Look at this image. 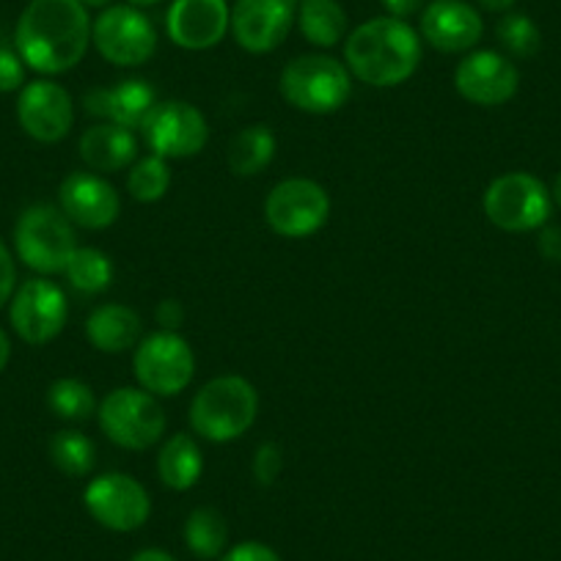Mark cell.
Instances as JSON below:
<instances>
[{
	"label": "cell",
	"instance_id": "1",
	"mask_svg": "<svg viewBox=\"0 0 561 561\" xmlns=\"http://www.w3.org/2000/svg\"><path fill=\"white\" fill-rule=\"evenodd\" d=\"M14 45L34 72L47 78L69 72L89 53V9L80 0H31L18 20Z\"/></svg>",
	"mask_w": 561,
	"mask_h": 561
},
{
	"label": "cell",
	"instance_id": "2",
	"mask_svg": "<svg viewBox=\"0 0 561 561\" xmlns=\"http://www.w3.org/2000/svg\"><path fill=\"white\" fill-rule=\"evenodd\" d=\"M421 36L408 20L375 18L358 25L344 42L350 75L371 89L408 83L421 64Z\"/></svg>",
	"mask_w": 561,
	"mask_h": 561
},
{
	"label": "cell",
	"instance_id": "3",
	"mask_svg": "<svg viewBox=\"0 0 561 561\" xmlns=\"http://www.w3.org/2000/svg\"><path fill=\"white\" fill-rule=\"evenodd\" d=\"M259 419V391L240 375H220L204 382L191 402L193 433L209 444H231L248 435Z\"/></svg>",
	"mask_w": 561,
	"mask_h": 561
},
{
	"label": "cell",
	"instance_id": "4",
	"mask_svg": "<svg viewBox=\"0 0 561 561\" xmlns=\"http://www.w3.org/2000/svg\"><path fill=\"white\" fill-rule=\"evenodd\" d=\"M278 91L295 111L328 116V113L342 111L353 96V75L347 64L336 61L333 56L309 53V56L293 58L284 67Z\"/></svg>",
	"mask_w": 561,
	"mask_h": 561
},
{
	"label": "cell",
	"instance_id": "5",
	"mask_svg": "<svg viewBox=\"0 0 561 561\" xmlns=\"http://www.w3.org/2000/svg\"><path fill=\"white\" fill-rule=\"evenodd\" d=\"M96 424L118 449L147 451L165 438L169 415L160 399L144 388L118 386L96 408Z\"/></svg>",
	"mask_w": 561,
	"mask_h": 561
},
{
	"label": "cell",
	"instance_id": "6",
	"mask_svg": "<svg viewBox=\"0 0 561 561\" xmlns=\"http://www.w3.org/2000/svg\"><path fill=\"white\" fill-rule=\"evenodd\" d=\"M14 251L25 267L39 275H58L67 270L78 251L75 224L53 204H34L20 215L14 226Z\"/></svg>",
	"mask_w": 561,
	"mask_h": 561
},
{
	"label": "cell",
	"instance_id": "7",
	"mask_svg": "<svg viewBox=\"0 0 561 561\" xmlns=\"http://www.w3.org/2000/svg\"><path fill=\"white\" fill-rule=\"evenodd\" d=\"M482 209L490 224L510 234H523V231H537L548 224L553 198L528 171H510V174L495 176L482 196Z\"/></svg>",
	"mask_w": 561,
	"mask_h": 561
},
{
	"label": "cell",
	"instance_id": "8",
	"mask_svg": "<svg viewBox=\"0 0 561 561\" xmlns=\"http://www.w3.org/2000/svg\"><path fill=\"white\" fill-rule=\"evenodd\" d=\"M133 371L138 388L152 397H180L196 377V355L176 331H154L135 347Z\"/></svg>",
	"mask_w": 561,
	"mask_h": 561
},
{
	"label": "cell",
	"instance_id": "9",
	"mask_svg": "<svg viewBox=\"0 0 561 561\" xmlns=\"http://www.w3.org/2000/svg\"><path fill=\"white\" fill-rule=\"evenodd\" d=\"M331 218V196L309 176H289L273 185L264 198V220L284 240H306Z\"/></svg>",
	"mask_w": 561,
	"mask_h": 561
},
{
	"label": "cell",
	"instance_id": "10",
	"mask_svg": "<svg viewBox=\"0 0 561 561\" xmlns=\"http://www.w3.org/2000/svg\"><path fill=\"white\" fill-rule=\"evenodd\" d=\"M140 138L149 152L163 160L196 158L209 144L207 116L185 100L158 102L140 124Z\"/></svg>",
	"mask_w": 561,
	"mask_h": 561
},
{
	"label": "cell",
	"instance_id": "11",
	"mask_svg": "<svg viewBox=\"0 0 561 561\" xmlns=\"http://www.w3.org/2000/svg\"><path fill=\"white\" fill-rule=\"evenodd\" d=\"M96 53L113 67H144L158 53V31L138 7H107L91 23Z\"/></svg>",
	"mask_w": 561,
	"mask_h": 561
},
{
	"label": "cell",
	"instance_id": "12",
	"mask_svg": "<svg viewBox=\"0 0 561 561\" xmlns=\"http://www.w3.org/2000/svg\"><path fill=\"white\" fill-rule=\"evenodd\" d=\"M9 320L14 333L31 347L56 342L69 320L67 293L45 275L23 280L9 300Z\"/></svg>",
	"mask_w": 561,
	"mask_h": 561
},
{
	"label": "cell",
	"instance_id": "13",
	"mask_svg": "<svg viewBox=\"0 0 561 561\" xmlns=\"http://www.w3.org/2000/svg\"><path fill=\"white\" fill-rule=\"evenodd\" d=\"M83 504L89 515L102 528L116 534L138 531L147 526L152 515V495L144 484L129 473H100L89 482L83 493Z\"/></svg>",
	"mask_w": 561,
	"mask_h": 561
},
{
	"label": "cell",
	"instance_id": "14",
	"mask_svg": "<svg viewBox=\"0 0 561 561\" xmlns=\"http://www.w3.org/2000/svg\"><path fill=\"white\" fill-rule=\"evenodd\" d=\"M300 0H237L231 9V36L253 56H264L284 45L298 20Z\"/></svg>",
	"mask_w": 561,
	"mask_h": 561
},
{
	"label": "cell",
	"instance_id": "15",
	"mask_svg": "<svg viewBox=\"0 0 561 561\" xmlns=\"http://www.w3.org/2000/svg\"><path fill=\"white\" fill-rule=\"evenodd\" d=\"M455 89L466 102L479 107H499L520 89L515 61L499 50L466 53L455 69Z\"/></svg>",
	"mask_w": 561,
	"mask_h": 561
},
{
	"label": "cell",
	"instance_id": "16",
	"mask_svg": "<svg viewBox=\"0 0 561 561\" xmlns=\"http://www.w3.org/2000/svg\"><path fill=\"white\" fill-rule=\"evenodd\" d=\"M18 122L36 144H58L72 133V96L61 83L50 78L25 83L18 100Z\"/></svg>",
	"mask_w": 561,
	"mask_h": 561
},
{
	"label": "cell",
	"instance_id": "17",
	"mask_svg": "<svg viewBox=\"0 0 561 561\" xmlns=\"http://www.w3.org/2000/svg\"><path fill=\"white\" fill-rule=\"evenodd\" d=\"M58 207L78 229L105 231L122 215V196L102 174L72 171L58 185Z\"/></svg>",
	"mask_w": 561,
	"mask_h": 561
},
{
	"label": "cell",
	"instance_id": "18",
	"mask_svg": "<svg viewBox=\"0 0 561 561\" xmlns=\"http://www.w3.org/2000/svg\"><path fill=\"white\" fill-rule=\"evenodd\" d=\"M231 28L226 0H174L165 14L169 39L182 50H209L220 45Z\"/></svg>",
	"mask_w": 561,
	"mask_h": 561
},
{
	"label": "cell",
	"instance_id": "19",
	"mask_svg": "<svg viewBox=\"0 0 561 561\" xmlns=\"http://www.w3.org/2000/svg\"><path fill=\"white\" fill-rule=\"evenodd\" d=\"M482 34V18L466 0H433L421 12V39L446 56L471 53Z\"/></svg>",
	"mask_w": 561,
	"mask_h": 561
},
{
	"label": "cell",
	"instance_id": "20",
	"mask_svg": "<svg viewBox=\"0 0 561 561\" xmlns=\"http://www.w3.org/2000/svg\"><path fill=\"white\" fill-rule=\"evenodd\" d=\"M158 105V91L144 78H124L116 85H94L83 94V111L96 122L140 129L147 113Z\"/></svg>",
	"mask_w": 561,
	"mask_h": 561
},
{
	"label": "cell",
	"instance_id": "21",
	"mask_svg": "<svg viewBox=\"0 0 561 561\" xmlns=\"http://www.w3.org/2000/svg\"><path fill=\"white\" fill-rule=\"evenodd\" d=\"M78 154L85 169L94 174H116L138 160V135L135 129L118 124L96 122L80 135Z\"/></svg>",
	"mask_w": 561,
	"mask_h": 561
},
{
	"label": "cell",
	"instance_id": "22",
	"mask_svg": "<svg viewBox=\"0 0 561 561\" xmlns=\"http://www.w3.org/2000/svg\"><path fill=\"white\" fill-rule=\"evenodd\" d=\"M85 339L96 353H129L144 339V320L133 306L102 304L85 320Z\"/></svg>",
	"mask_w": 561,
	"mask_h": 561
},
{
	"label": "cell",
	"instance_id": "23",
	"mask_svg": "<svg viewBox=\"0 0 561 561\" xmlns=\"http://www.w3.org/2000/svg\"><path fill=\"white\" fill-rule=\"evenodd\" d=\"M204 473V455L191 433H174L163 440L158 455V477L163 488L174 493H187L198 484Z\"/></svg>",
	"mask_w": 561,
	"mask_h": 561
},
{
	"label": "cell",
	"instance_id": "24",
	"mask_svg": "<svg viewBox=\"0 0 561 561\" xmlns=\"http://www.w3.org/2000/svg\"><path fill=\"white\" fill-rule=\"evenodd\" d=\"M278 138L267 124H248L240 133L231 135L226 149V163L234 176H256L273 163Z\"/></svg>",
	"mask_w": 561,
	"mask_h": 561
},
{
	"label": "cell",
	"instance_id": "25",
	"mask_svg": "<svg viewBox=\"0 0 561 561\" xmlns=\"http://www.w3.org/2000/svg\"><path fill=\"white\" fill-rule=\"evenodd\" d=\"M298 28L309 45L331 50L347 36V12L339 0H300Z\"/></svg>",
	"mask_w": 561,
	"mask_h": 561
},
{
	"label": "cell",
	"instance_id": "26",
	"mask_svg": "<svg viewBox=\"0 0 561 561\" xmlns=\"http://www.w3.org/2000/svg\"><path fill=\"white\" fill-rule=\"evenodd\" d=\"M182 537H185V548L196 559H220L226 553V548H229V523L213 506H198V510H193L187 515Z\"/></svg>",
	"mask_w": 561,
	"mask_h": 561
},
{
	"label": "cell",
	"instance_id": "27",
	"mask_svg": "<svg viewBox=\"0 0 561 561\" xmlns=\"http://www.w3.org/2000/svg\"><path fill=\"white\" fill-rule=\"evenodd\" d=\"M64 275H67L69 287L75 293L85 295V298H94V295H102L105 289H111L116 267H113V259L105 251H100V248L78 245V251L69 259Z\"/></svg>",
	"mask_w": 561,
	"mask_h": 561
},
{
	"label": "cell",
	"instance_id": "28",
	"mask_svg": "<svg viewBox=\"0 0 561 561\" xmlns=\"http://www.w3.org/2000/svg\"><path fill=\"white\" fill-rule=\"evenodd\" d=\"M47 408L61 421L83 424V421L94 419L100 402H96L94 388L89 382L78 380V377H58L47 388Z\"/></svg>",
	"mask_w": 561,
	"mask_h": 561
},
{
	"label": "cell",
	"instance_id": "29",
	"mask_svg": "<svg viewBox=\"0 0 561 561\" xmlns=\"http://www.w3.org/2000/svg\"><path fill=\"white\" fill-rule=\"evenodd\" d=\"M47 451H50L53 466L67 473V477H89L96 466L94 440L80 433V430H58V433H53Z\"/></svg>",
	"mask_w": 561,
	"mask_h": 561
},
{
	"label": "cell",
	"instance_id": "30",
	"mask_svg": "<svg viewBox=\"0 0 561 561\" xmlns=\"http://www.w3.org/2000/svg\"><path fill=\"white\" fill-rule=\"evenodd\" d=\"M171 187V165L169 160L158 158V154H147V158L135 160L127 171V193L138 204H158L165 198Z\"/></svg>",
	"mask_w": 561,
	"mask_h": 561
},
{
	"label": "cell",
	"instance_id": "31",
	"mask_svg": "<svg viewBox=\"0 0 561 561\" xmlns=\"http://www.w3.org/2000/svg\"><path fill=\"white\" fill-rule=\"evenodd\" d=\"M495 39L504 47V56L520 58V61L523 58H534L542 47V34H539L537 23L520 12H510L499 20Z\"/></svg>",
	"mask_w": 561,
	"mask_h": 561
},
{
	"label": "cell",
	"instance_id": "32",
	"mask_svg": "<svg viewBox=\"0 0 561 561\" xmlns=\"http://www.w3.org/2000/svg\"><path fill=\"white\" fill-rule=\"evenodd\" d=\"M251 471H253V479H256V484H262V488L275 484V479H278L280 471H284V451H280V446L273 444V440H264L262 446H256Z\"/></svg>",
	"mask_w": 561,
	"mask_h": 561
},
{
	"label": "cell",
	"instance_id": "33",
	"mask_svg": "<svg viewBox=\"0 0 561 561\" xmlns=\"http://www.w3.org/2000/svg\"><path fill=\"white\" fill-rule=\"evenodd\" d=\"M25 85V61L18 50L0 47V94L23 91Z\"/></svg>",
	"mask_w": 561,
	"mask_h": 561
},
{
	"label": "cell",
	"instance_id": "34",
	"mask_svg": "<svg viewBox=\"0 0 561 561\" xmlns=\"http://www.w3.org/2000/svg\"><path fill=\"white\" fill-rule=\"evenodd\" d=\"M220 561H284L275 553L270 545L256 542V539H245V542H237L231 548H226V553L220 556Z\"/></svg>",
	"mask_w": 561,
	"mask_h": 561
},
{
	"label": "cell",
	"instance_id": "35",
	"mask_svg": "<svg viewBox=\"0 0 561 561\" xmlns=\"http://www.w3.org/2000/svg\"><path fill=\"white\" fill-rule=\"evenodd\" d=\"M14 289H18V267L9 248L0 242V309L12 300Z\"/></svg>",
	"mask_w": 561,
	"mask_h": 561
},
{
	"label": "cell",
	"instance_id": "36",
	"mask_svg": "<svg viewBox=\"0 0 561 561\" xmlns=\"http://www.w3.org/2000/svg\"><path fill=\"white\" fill-rule=\"evenodd\" d=\"M154 322L160 325V331H180L182 322H185V306L174 298L160 300L158 309H154Z\"/></svg>",
	"mask_w": 561,
	"mask_h": 561
},
{
	"label": "cell",
	"instance_id": "37",
	"mask_svg": "<svg viewBox=\"0 0 561 561\" xmlns=\"http://www.w3.org/2000/svg\"><path fill=\"white\" fill-rule=\"evenodd\" d=\"M537 245L548 262L561 264V226H542Z\"/></svg>",
	"mask_w": 561,
	"mask_h": 561
},
{
	"label": "cell",
	"instance_id": "38",
	"mask_svg": "<svg viewBox=\"0 0 561 561\" xmlns=\"http://www.w3.org/2000/svg\"><path fill=\"white\" fill-rule=\"evenodd\" d=\"M380 3L388 12V18L397 20L413 18V14L424 12V7H427V0H380Z\"/></svg>",
	"mask_w": 561,
	"mask_h": 561
},
{
	"label": "cell",
	"instance_id": "39",
	"mask_svg": "<svg viewBox=\"0 0 561 561\" xmlns=\"http://www.w3.org/2000/svg\"><path fill=\"white\" fill-rule=\"evenodd\" d=\"M129 561H176V559L163 548H144V550H138V553H135Z\"/></svg>",
	"mask_w": 561,
	"mask_h": 561
},
{
	"label": "cell",
	"instance_id": "40",
	"mask_svg": "<svg viewBox=\"0 0 561 561\" xmlns=\"http://www.w3.org/2000/svg\"><path fill=\"white\" fill-rule=\"evenodd\" d=\"M9 358H12V342H9L7 331L0 328V375H3V369L9 366Z\"/></svg>",
	"mask_w": 561,
	"mask_h": 561
},
{
	"label": "cell",
	"instance_id": "41",
	"mask_svg": "<svg viewBox=\"0 0 561 561\" xmlns=\"http://www.w3.org/2000/svg\"><path fill=\"white\" fill-rule=\"evenodd\" d=\"M517 0H479V7L488 9V12H510Z\"/></svg>",
	"mask_w": 561,
	"mask_h": 561
},
{
	"label": "cell",
	"instance_id": "42",
	"mask_svg": "<svg viewBox=\"0 0 561 561\" xmlns=\"http://www.w3.org/2000/svg\"><path fill=\"white\" fill-rule=\"evenodd\" d=\"M80 3H83L85 9H107L113 3V0H80Z\"/></svg>",
	"mask_w": 561,
	"mask_h": 561
},
{
	"label": "cell",
	"instance_id": "43",
	"mask_svg": "<svg viewBox=\"0 0 561 561\" xmlns=\"http://www.w3.org/2000/svg\"><path fill=\"white\" fill-rule=\"evenodd\" d=\"M550 198H553V202L559 204V207H561V171H559V176H556L553 191H550Z\"/></svg>",
	"mask_w": 561,
	"mask_h": 561
},
{
	"label": "cell",
	"instance_id": "44",
	"mask_svg": "<svg viewBox=\"0 0 561 561\" xmlns=\"http://www.w3.org/2000/svg\"><path fill=\"white\" fill-rule=\"evenodd\" d=\"M154 3H163V0H129V7H138V9L154 7Z\"/></svg>",
	"mask_w": 561,
	"mask_h": 561
}]
</instances>
